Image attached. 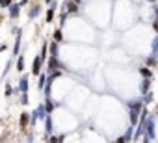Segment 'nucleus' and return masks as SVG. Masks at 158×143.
I'll return each instance as SVG.
<instances>
[{
    "instance_id": "1",
    "label": "nucleus",
    "mask_w": 158,
    "mask_h": 143,
    "mask_svg": "<svg viewBox=\"0 0 158 143\" xmlns=\"http://www.w3.org/2000/svg\"><path fill=\"white\" fill-rule=\"evenodd\" d=\"M145 136L149 139H154L156 137V117L152 113H149L147 117V123H145Z\"/></svg>"
},
{
    "instance_id": "2",
    "label": "nucleus",
    "mask_w": 158,
    "mask_h": 143,
    "mask_svg": "<svg viewBox=\"0 0 158 143\" xmlns=\"http://www.w3.org/2000/svg\"><path fill=\"white\" fill-rule=\"evenodd\" d=\"M30 91V75H21V78H19V84H17V88H15V95L19 93H28Z\"/></svg>"
},
{
    "instance_id": "3",
    "label": "nucleus",
    "mask_w": 158,
    "mask_h": 143,
    "mask_svg": "<svg viewBox=\"0 0 158 143\" xmlns=\"http://www.w3.org/2000/svg\"><path fill=\"white\" fill-rule=\"evenodd\" d=\"M56 69H61V71H63V65H61L60 58L48 56V59H47V63H45V71H47V73H52V71H56Z\"/></svg>"
},
{
    "instance_id": "4",
    "label": "nucleus",
    "mask_w": 158,
    "mask_h": 143,
    "mask_svg": "<svg viewBox=\"0 0 158 143\" xmlns=\"http://www.w3.org/2000/svg\"><path fill=\"white\" fill-rule=\"evenodd\" d=\"M43 69H45V61H43L41 56L37 54V56L34 58V61H32V75H34V76H39V75L43 73Z\"/></svg>"
},
{
    "instance_id": "5",
    "label": "nucleus",
    "mask_w": 158,
    "mask_h": 143,
    "mask_svg": "<svg viewBox=\"0 0 158 143\" xmlns=\"http://www.w3.org/2000/svg\"><path fill=\"white\" fill-rule=\"evenodd\" d=\"M23 34H24V30L21 28V30L17 32V35H15V43H13V48H11V54H13V58H17V56L21 54V45H23Z\"/></svg>"
},
{
    "instance_id": "6",
    "label": "nucleus",
    "mask_w": 158,
    "mask_h": 143,
    "mask_svg": "<svg viewBox=\"0 0 158 143\" xmlns=\"http://www.w3.org/2000/svg\"><path fill=\"white\" fill-rule=\"evenodd\" d=\"M125 106H127V110H136V112H141L143 110V99L139 97V99H130V100H127L125 102Z\"/></svg>"
},
{
    "instance_id": "7",
    "label": "nucleus",
    "mask_w": 158,
    "mask_h": 143,
    "mask_svg": "<svg viewBox=\"0 0 158 143\" xmlns=\"http://www.w3.org/2000/svg\"><path fill=\"white\" fill-rule=\"evenodd\" d=\"M56 10H58V0H54V2L48 6V10L45 11V22H47V24L54 22V15H56Z\"/></svg>"
},
{
    "instance_id": "8",
    "label": "nucleus",
    "mask_w": 158,
    "mask_h": 143,
    "mask_svg": "<svg viewBox=\"0 0 158 143\" xmlns=\"http://www.w3.org/2000/svg\"><path fill=\"white\" fill-rule=\"evenodd\" d=\"M21 10H23V8L19 6V2H13V4L8 8V11H10V19H11V21H17V19L21 17Z\"/></svg>"
},
{
    "instance_id": "9",
    "label": "nucleus",
    "mask_w": 158,
    "mask_h": 143,
    "mask_svg": "<svg viewBox=\"0 0 158 143\" xmlns=\"http://www.w3.org/2000/svg\"><path fill=\"white\" fill-rule=\"evenodd\" d=\"M43 121H45V134L47 136L54 134V117H52V113H48Z\"/></svg>"
},
{
    "instance_id": "10",
    "label": "nucleus",
    "mask_w": 158,
    "mask_h": 143,
    "mask_svg": "<svg viewBox=\"0 0 158 143\" xmlns=\"http://www.w3.org/2000/svg\"><path fill=\"white\" fill-rule=\"evenodd\" d=\"M39 15H41V4H39V2H34L32 8H30V11H28V19L34 21V19H37Z\"/></svg>"
},
{
    "instance_id": "11",
    "label": "nucleus",
    "mask_w": 158,
    "mask_h": 143,
    "mask_svg": "<svg viewBox=\"0 0 158 143\" xmlns=\"http://www.w3.org/2000/svg\"><path fill=\"white\" fill-rule=\"evenodd\" d=\"M151 82H152V80H149V78H141V82H139V86H138V91H139L141 97L151 91Z\"/></svg>"
},
{
    "instance_id": "12",
    "label": "nucleus",
    "mask_w": 158,
    "mask_h": 143,
    "mask_svg": "<svg viewBox=\"0 0 158 143\" xmlns=\"http://www.w3.org/2000/svg\"><path fill=\"white\" fill-rule=\"evenodd\" d=\"M19 126H21L23 132L26 130V126H30V113H28V112H23V113L19 115Z\"/></svg>"
},
{
    "instance_id": "13",
    "label": "nucleus",
    "mask_w": 158,
    "mask_h": 143,
    "mask_svg": "<svg viewBox=\"0 0 158 143\" xmlns=\"http://www.w3.org/2000/svg\"><path fill=\"white\" fill-rule=\"evenodd\" d=\"M138 75L141 76V78H149V80H152V69L151 67H147V65H141L139 69H138Z\"/></svg>"
},
{
    "instance_id": "14",
    "label": "nucleus",
    "mask_w": 158,
    "mask_h": 143,
    "mask_svg": "<svg viewBox=\"0 0 158 143\" xmlns=\"http://www.w3.org/2000/svg\"><path fill=\"white\" fill-rule=\"evenodd\" d=\"M48 56H52V58H60V43H56V41H48Z\"/></svg>"
},
{
    "instance_id": "15",
    "label": "nucleus",
    "mask_w": 158,
    "mask_h": 143,
    "mask_svg": "<svg viewBox=\"0 0 158 143\" xmlns=\"http://www.w3.org/2000/svg\"><path fill=\"white\" fill-rule=\"evenodd\" d=\"M47 76H48V75H47V71L43 69V73L37 76V86H35V88H37V91H43V89H45V84H47Z\"/></svg>"
},
{
    "instance_id": "16",
    "label": "nucleus",
    "mask_w": 158,
    "mask_h": 143,
    "mask_svg": "<svg viewBox=\"0 0 158 143\" xmlns=\"http://www.w3.org/2000/svg\"><path fill=\"white\" fill-rule=\"evenodd\" d=\"M43 102H45V108H47V113H54V110H56V108L60 106L58 102H54V100H52V97H48V99H45Z\"/></svg>"
},
{
    "instance_id": "17",
    "label": "nucleus",
    "mask_w": 158,
    "mask_h": 143,
    "mask_svg": "<svg viewBox=\"0 0 158 143\" xmlns=\"http://www.w3.org/2000/svg\"><path fill=\"white\" fill-rule=\"evenodd\" d=\"M143 65H147V67H158V56H154V54H149L145 59H143Z\"/></svg>"
},
{
    "instance_id": "18",
    "label": "nucleus",
    "mask_w": 158,
    "mask_h": 143,
    "mask_svg": "<svg viewBox=\"0 0 158 143\" xmlns=\"http://www.w3.org/2000/svg\"><path fill=\"white\" fill-rule=\"evenodd\" d=\"M35 112H37V117H39V121H43L48 113H47V108H45V102H39L37 106H35Z\"/></svg>"
},
{
    "instance_id": "19",
    "label": "nucleus",
    "mask_w": 158,
    "mask_h": 143,
    "mask_svg": "<svg viewBox=\"0 0 158 143\" xmlns=\"http://www.w3.org/2000/svg\"><path fill=\"white\" fill-rule=\"evenodd\" d=\"M52 41H56V43H63V32H61V28H54V32H52Z\"/></svg>"
},
{
    "instance_id": "20",
    "label": "nucleus",
    "mask_w": 158,
    "mask_h": 143,
    "mask_svg": "<svg viewBox=\"0 0 158 143\" xmlns=\"http://www.w3.org/2000/svg\"><path fill=\"white\" fill-rule=\"evenodd\" d=\"M141 99H143V104H145V106H149V104H152V102H154L156 95H154V91H149V93H145Z\"/></svg>"
},
{
    "instance_id": "21",
    "label": "nucleus",
    "mask_w": 158,
    "mask_h": 143,
    "mask_svg": "<svg viewBox=\"0 0 158 143\" xmlns=\"http://www.w3.org/2000/svg\"><path fill=\"white\" fill-rule=\"evenodd\" d=\"M23 71H24V52L17 56V73H23Z\"/></svg>"
},
{
    "instance_id": "22",
    "label": "nucleus",
    "mask_w": 158,
    "mask_h": 143,
    "mask_svg": "<svg viewBox=\"0 0 158 143\" xmlns=\"http://www.w3.org/2000/svg\"><path fill=\"white\" fill-rule=\"evenodd\" d=\"M67 19H69V13H67L65 10H61V11H60V15H58V21H60V28H63V26H65Z\"/></svg>"
},
{
    "instance_id": "23",
    "label": "nucleus",
    "mask_w": 158,
    "mask_h": 143,
    "mask_svg": "<svg viewBox=\"0 0 158 143\" xmlns=\"http://www.w3.org/2000/svg\"><path fill=\"white\" fill-rule=\"evenodd\" d=\"M123 137H125V141H127V143L134 141V126H128V128H127V132L123 134Z\"/></svg>"
},
{
    "instance_id": "24",
    "label": "nucleus",
    "mask_w": 158,
    "mask_h": 143,
    "mask_svg": "<svg viewBox=\"0 0 158 143\" xmlns=\"http://www.w3.org/2000/svg\"><path fill=\"white\" fill-rule=\"evenodd\" d=\"M63 139H65V134H58V136L56 134H50L48 136V143H61Z\"/></svg>"
},
{
    "instance_id": "25",
    "label": "nucleus",
    "mask_w": 158,
    "mask_h": 143,
    "mask_svg": "<svg viewBox=\"0 0 158 143\" xmlns=\"http://www.w3.org/2000/svg\"><path fill=\"white\" fill-rule=\"evenodd\" d=\"M11 95H15V88H13L10 82H8V84L4 86V97H6V99H10Z\"/></svg>"
},
{
    "instance_id": "26",
    "label": "nucleus",
    "mask_w": 158,
    "mask_h": 143,
    "mask_svg": "<svg viewBox=\"0 0 158 143\" xmlns=\"http://www.w3.org/2000/svg\"><path fill=\"white\" fill-rule=\"evenodd\" d=\"M151 54L158 56V35H154L152 41H151Z\"/></svg>"
},
{
    "instance_id": "27",
    "label": "nucleus",
    "mask_w": 158,
    "mask_h": 143,
    "mask_svg": "<svg viewBox=\"0 0 158 143\" xmlns=\"http://www.w3.org/2000/svg\"><path fill=\"white\" fill-rule=\"evenodd\" d=\"M19 104L28 106V104H30V93H21V97H19Z\"/></svg>"
},
{
    "instance_id": "28",
    "label": "nucleus",
    "mask_w": 158,
    "mask_h": 143,
    "mask_svg": "<svg viewBox=\"0 0 158 143\" xmlns=\"http://www.w3.org/2000/svg\"><path fill=\"white\" fill-rule=\"evenodd\" d=\"M11 4H13V0H0V8L2 10H8Z\"/></svg>"
},
{
    "instance_id": "29",
    "label": "nucleus",
    "mask_w": 158,
    "mask_h": 143,
    "mask_svg": "<svg viewBox=\"0 0 158 143\" xmlns=\"http://www.w3.org/2000/svg\"><path fill=\"white\" fill-rule=\"evenodd\" d=\"M151 28H152L154 35H158V19H152V22H151Z\"/></svg>"
},
{
    "instance_id": "30",
    "label": "nucleus",
    "mask_w": 158,
    "mask_h": 143,
    "mask_svg": "<svg viewBox=\"0 0 158 143\" xmlns=\"http://www.w3.org/2000/svg\"><path fill=\"white\" fill-rule=\"evenodd\" d=\"M152 13H154V19H158V2L152 4Z\"/></svg>"
},
{
    "instance_id": "31",
    "label": "nucleus",
    "mask_w": 158,
    "mask_h": 143,
    "mask_svg": "<svg viewBox=\"0 0 158 143\" xmlns=\"http://www.w3.org/2000/svg\"><path fill=\"white\" fill-rule=\"evenodd\" d=\"M30 4V0H19V6L21 8H24V6H28Z\"/></svg>"
},
{
    "instance_id": "32",
    "label": "nucleus",
    "mask_w": 158,
    "mask_h": 143,
    "mask_svg": "<svg viewBox=\"0 0 158 143\" xmlns=\"http://www.w3.org/2000/svg\"><path fill=\"white\" fill-rule=\"evenodd\" d=\"M8 50V43H2V45H0V52H6Z\"/></svg>"
},
{
    "instance_id": "33",
    "label": "nucleus",
    "mask_w": 158,
    "mask_h": 143,
    "mask_svg": "<svg viewBox=\"0 0 158 143\" xmlns=\"http://www.w3.org/2000/svg\"><path fill=\"white\" fill-rule=\"evenodd\" d=\"M114 143H127V141H125V137H123V136H119V137H117Z\"/></svg>"
},
{
    "instance_id": "34",
    "label": "nucleus",
    "mask_w": 158,
    "mask_h": 143,
    "mask_svg": "<svg viewBox=\"0 0 158 143\" xmlns=\"http://www.w3.org/2000/svg\"><path fill=\"white\" fill-rule=\"evenodd\" d=\"M145 2H149V4H156L158 0H145Z\"/></svg>"
},
{
    "instance_id": "35",
    "label": "nucleus",
    "mask_w": 158,
    "mask_h": 143,
    "mask_svg": "<svg viewBox=\"0 0 158 143\" xmlns=\"http://www.w3.org/2000/svg\"><path fill=\"white\" fill-rule=\"evenodd\" d=\"M73 2H74V4H78V6H80V4H82V0H73Z\"/></svg>"
},
{
    "instance_id": "36",
    "label": "nucleus",
    "mask_w": 158,
    "mask_h": 143,
    "mask_svg": "<svg viewBox=\"0 0 158 143\" xmlns=\"http://www.w3.org/2000/svg\"><path fill=\"white\" fill-rule=\"evenodd\" d=\"M2 21H4V15H2V13H0V26H2Z\"/></svg>"
},
{
    "instance_id": "37",
    "label": "nucleus",
    "mask_w": 158,
    "mask_h": 143,
    "mask_svg": "<svg viewBox=\"0 0 158 143\" xmlns=\"http://www.w3.org/2000/svg\"><path fill=\"white\" fill-rule=\"evenodd\" d=\"M52 2H54V0H45V4H48V6H50Z\"/></svg>"
},
{
    "instance_id": "38",
    "label": "nucleus",
    "mask_w": 158,
    "mask_h": 143,
    "mask_svg": "<svg viewBox=\"0 0 158 143\" xmlns=\"http://www.w3.org/2000/svg\"><path fill=\"white\" fill-rule=\"evenodd\" d=\"M152 115H154V117L158 119V110H154V113H152Z\"/></svg>"
},
{
    "instance_id": "39",
    "label": "nucleus",
    "mask_w": 158,
    "mask_h": 143,
    "mask_svg": "<svg viewBox=\"0 0 158 143\" xmlns=\"http://www.w3.org/2000/svg\"><path fill=\"white\" fill-rule=\"evenodd\" d=\"M0 78H2V71H0Z\"/></svg>"
},
{
    "instance_id": "40",
    "label": "nucleus",
    "mask_w": 158,
    "mask_h": 143,
    "mask_svg": "<svg viewBox=\"0 0 158 143\" xmlns=\"http://www.w3.org/2000/svg\"><path fill=\"white\" fill-rule=\"evenodd\" d=\"M0 125H2V117H0Z\"/></svg>"
}]
</instances>
